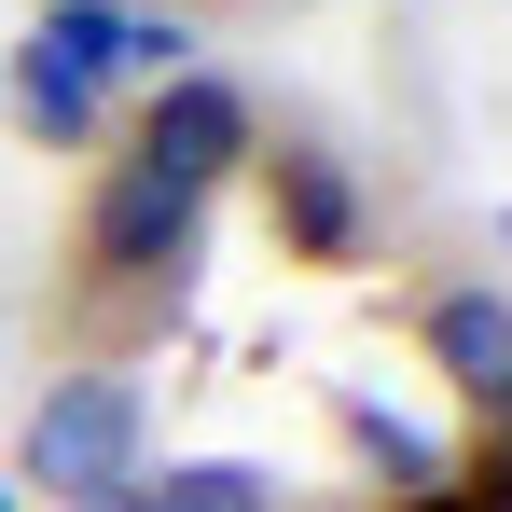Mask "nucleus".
I'll use <instances>...</instances> for the list:
<instances>
[{
    "label": "nucleus",
    "mask_w": 512,
    "mask_h": 512,
    "mask_svg": "<svg viewBox=\"0 0 512 512\" xmlns=\"http://www.w3.org/2000/svg\"><path fill=\"white\" fill-rule=\"evenodd\" d=\"M153 402H139V374H111V360H84V374H56L42 402H28V443H14V471L28 485H56V512L84 499H125L153 457Z\"/></svg>",
    "instance_id": "obj_1"
},
{
    "label": "nucleus",
    "mask_w": 512,
    "mask_h": 512,
    "mask_svg": "<svg viewBox=\"0 0 512 512\" xmlns=\"http://www.w3.org/2000/svg\"><path fill=\"white\" fill-rule=\"evenodd\" d=\"M208 250V194H180L153 167H111L84 208V277L97 291H139V305H180V277Z\"/></svg>",
    "instance_id": "obj_2"
},
{
    "label": "nucleus",
    "mask_w": 512,
    "mask_h": 512,
    "mask_svg": "<svg viewBox=\"0 0 512 512\" xmlns=\"http://www.w3.org/2000/svg\"><path fill=\"white\" fill-rule=\"evenodd\" d=\"M263 153V125H250V97L222 84V70H180V84H153V111H139V153L125 167H153L180 180V194H208L222 167H250Z\"/></svg>",
    "instance_id": "obj_3"
},
{
    "label": "nucleus",
    "mask_w": 512,
    "mask_h": 512,
    "mask_svg": "<svg viewBox=\"0 0 512 512\" xmlns=\"http://www.w3.org/2000/svg\"><path fill=\"white\" fill-rule=\"evenodd\" d=\"M263 208H277V250L291 263H360V180L319 139H277L263 153Z\"/></svg>",
    "instance_id": "obj_4"
},
{
    "label": "nucleus",
    "mask_w": 512,
    "mask_h": 512,
    "mask_svg": "<svg viewBox=\"0 0 512 512\" xmlns=\"http://www.w3.org/2000/svg\"><path fill=\"white\" fill-rule=\"evenodd\" d=\"M416 333H429V374H443L471 416L512 429V305H499V291H443Z\"/></svg>",
    "instance_id": "obj_5"
},
{
    "label": "nucleus",
    "mask_w": 512,
    "mask_h": 512,
    "mask_svg": "<svg viewBox=\"0 0 512 512\" xmlns=\"http://www.w3.org/2000/svg\"><path fill=\"white\" fill-rule=\"evenodd\" d=\"M14 125H28V139H56V153H84L97 125H111V97H97L84 70H56L42 42H14Z\"/></svg>",
    "instance_id": "obj_6"
},
{
    "label": "nucleus",
    "mask_w": 512,
    "mask_h": 512,
    "mask_svg": "<svg viewBox=\"0 0 512 512\" xmlns=\"http://www.w3.org/2000/svg\"><path fill=\"white\" fill-rule=\"evenodd\" d=\"M125 499L139 512H277V471H250V457H167V471H139Z\"/></svg>",
    "instance_id": "obj_7"
},
{
    "label": "nucleus",
    "mask_w": 512,
    "mask_h": 512,
    "mask_svg": "<svg viewBox=\"0 0 512 512\" xmlns=\"http://www.w3.org/2000/svg\"><path fill=\"white\" fill-rule=\"evenodd\" d=\"M346 443H360V457H374L402 499H416V485H443V443H429V429H402L388 402H346Z\"/></svg>",
    "instance_id": "obj_8"
},
{
    "label": "nucleus",
    "mask_w": 512,
    "mask_h": 512,
    "mask_svg": "<svg viewBox=\"0 0 512 512\" xmlns=\"http://www.w3.org/2000/svg\"><path fill=\"white\" fill-rule=\"evenodd\" d=\"M388 512H512V471L485 457V471H443V485H416V499H388Z\"/></svg>",
    "instance_id": "obj_9"
},
{
    "label": "nucleus",
    "mask_w": 512,
    "mask_h": 512,
    "mask_svg": "<svg viewBox=\"0 0 512 512\" xmlns=\"http://www.w3.org/2000/svg\"><path fill=\"white\" fill-rule=\"evenodd\" d=\"M84 512H139V499H84Z\"/></svg>",
    "instance_id": "obj_10"
},
{
    "label": "nucleus",
    "mask_w": 512,
    "mask_h": 512,
    "mask_svg": "<svg viewBox=\"0 0 512 512\" xmlns=\"http://www.w3.org/2000/svg\"><path fill=\"white\" fill-rule=\"evenodd\" d=\"M97 14H139V0H97Z\"/></svg>",
    "instance_id": "obj_11"
},
{
    "label": "nucleus",
    "mask_w": 512,
    "mask_h": 512,
    "mask_svg": "<svg viewBox=\"0 0 512 512\" xmlns=\"http://www.w3.org/2000/svg\"><path fill=\"white\" fill-rule=\"evenodd\" d=\"M499 471H512V443H499Z\"/></svg>",
    "instance_id": "obj_12"
},
{
    "label": "nucleus",
    "mask_w": 512,
    "mask_h": 512,
    "mask_svg": "<svg viewBox=\"0 0 512 512\" xmlns=\"http://www.w3.org/2000/svg\"><path fill=\"white\" fill-rule=\"evenodd\" d=\"M0 512H14V499H0Z\"/></svg>",
    "instance_id": "obj_13"
}]
</instances>
